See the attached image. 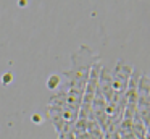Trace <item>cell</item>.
I'll use <instances>...</instances> for the list:
<instances>
[{"instance_id":"obj_1","label":"cell","mask_w":150,"mask_h":139,"mask_svg":"<svg viewBox=\"0 0 150 139\" xmlns=\"http://www.w3.org/2000/svg\"><path fill=\"white\" fill-rule=\"evenodd\" d=\"M97 60L98 55H95L86 45H81L71 55V70L63 73V76L66 78V83H68L65 107H63L65 125H74L78 120L84 91L89 81V74H91V68Z\"/></svg>"},{"instance_id":"obj_2","label":"cell","mask_w":150,"mask_h":139,"mask_svg":"<svg viewBox=\"0 0 150 139\" xmlns=\"http://www.w3.org/2000/svg\"><path fill=\"white\" fill-rule=\"evenodd\" d=\"M132 76V66L126 65L124 61H118L111 73V81H113V91L118 96H126L129 79Z\"/></svg>"},{"instance_id":"obj_3","label":"cell","mask_w":150,"mask_h":139,"mask_svg":"<svg viewBox=\"0 0 150 139\" xmlns=\"http://www.w3.org/2000/svg\"><path fill=\"white\" fill-rule=\"evenodd\" d=\"M57 84H58V78H57V76H50L49 78V87H50V89H55Z\"/></svg>"}]
</instances>
